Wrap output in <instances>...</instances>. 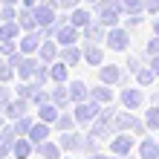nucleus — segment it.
<instances>
[{"label": "nucleus", "mask_w": 159, "mask_h": 159, "mask_svg": "<svg viewBox=\"0 0 159 159\" xmlns=\"http://www.w3.org/2000/svg\"><path fill=\"white\" fill-rule=\"evenodd\" d=\"M23 113H26V101H23V98L9 101V104H6V116H9V119H20Z\"/></svg>", "instance_id": "1"}, {"label": "nucleus", "mask_w": 159, "mask_h": 159, "mask_svg": "<svg viewBox=\"0 0 159 159\" xmlns=\"http://www.w3.org/2000/svg\"><path fill=\"white\" fill-rule=\"evenodd\" d=\"M46 133H49V130H46V125H35V127H29V139H32V142H43Z\"/></svg>", "instance_id": "2"}, {"label": "nucleus", "mask_w": 159, "mask_h": 159, "mask_svg": "<svg viewBox=\"0 0 159 159\" xmlns=\"http://www.w3.org/2000/svg\"><path fill=\"white\" fill-rule=\"evenodd\" d=\"M35 20H38L41 26H46V23L52 20V9H49V6H41L38 12H35Z\"/></svg>", "instance_id": "3"}, {"label": "nucleus", "mask_w": 159, "mask_h": 159, "mask_svg": "<svg viewBox=\"0 0 159 159\" xmlns=\"http://www.w3.org/2000/svg\"><path fill=\"white\" fill-rule=\"evenodd\" d=\"M12 151L17 153V159H26V153H29V142H23V139H15Z\"/></svg>", "instance_id": "4"}, {"label": "nucleus", "mask_w": 159, "mask_h": 159, "mask_svg": "<svg viewBox=\"0 0 159 159\" xmlns=\"http://www.w3.org/2000/svg\"><path fill=\"white\" fill-rule=\"evenodd\" d=\"M38 41H41L38 35H26V38L20 41V52H32L35 46H38Z\"/></svg>", "instance_id": "5"}, {"label": "nucleus", "mask_w": 159, "mask_h": 159, "mask_svg": "<svg viewBox=\"0 0 159 159\" xmlns=\"http://www.w3.org/2000/svg\"><path fill=\"white\" fill-rule=\"evenodd\" d=\"M72 38H75V35H72V29H64V32L58 35V41H61V43H72Z\"/></svg>", "instance_id": "6"}, {"label": "nucleus", "mask_w": 159, "mask_h": 159, "mask_svg": "<svg viewBox=\"0 0 159 159\" xmlns=\"http://www.w3.org/2000/svg\"><path fill=\"white\" fill-rule=\"evenodd\" d=\"M41 119H43V121L55 119V107H43V110H41Z\"/></svg>", "instance_id": "7"}, {"label": "nucleus", "mask_w": 159, "mask_h": 159, "mask_svg": "<svg viewBox=\"0 0 159 159\" xmlns=\"http://www.w3.org/2000/svg\"><path fill=\"white\" fill-rule=\"evenodd\" d=\"M52 52H55V49H52V46H49V43H46V46H43V49H41V58H43V61H49V58H52Z\"/></svg>", "instance_id": "8"}, {"label": "nucleus", "mask_w": 159, "mask_h": 159, "mask_svg": "<svg viewBox=\"0 0 159 159\" xmlns=\"http://www.w3.org/2000/svg\"><path fill=\"white\" fill-rule=\"evenodd\" d=\"M43 156H46V159H55V156H58V151H55L52 145H46V148H43Z\"/></svg>", "instance_id": "9"}, {"label": "nucleus", "mask_w": 159, "mask_h": 159, "mask_svg": "<svg viewBox=\"0 0 159 159\" xmlns=\"http://www.w3.org/2000/svg\"><path fill=\"white\" fill-rule=\"evenodd\" d=\"M93 116V107H78V119H90Z\"/></svg>", "instance_id": "10"}, {"label": "nucleus", "mask_w": 159, "mask_h": 159, "mask_svg": "<svg viewBox=\"0 0 159 159\" xmlns=\"http://www.w3.org/2000/svg\"><path fill=\"white\" fill-rule=\"evenodd\" d=\"M81 23H87V15H84V12L75 15V26H81Z\"/></svg>", "instance_id": "11"}, {"label": "nucleus", "mask_w": 159, "mask_h": 159, "mask_svg": "<svg viewBox=\"0 0 159 159\" xmlns=\"http://www.w3.org/2000/svg\"><path fill=\"white\" fill-rule=\"evenodd\" d=\"M0 3H3V6H15V0H0Z\"/></svg>", "instance_id": "12"}, {"label": "nucleus", "mask_w": 159, "mask_h": 159, "mask_svg": "<svg viewBox=\"0 0 159 159\" xmlns=\"http://www.w3.org/2000/svg\"><path fill=\"white\" fill-rule=\"evenodd\" d=\"M0 121H3V119H0Z\"/></svg>", "instance_id": "13"}]
</instances>
